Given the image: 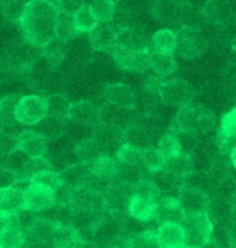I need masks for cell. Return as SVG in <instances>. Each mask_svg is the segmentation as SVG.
<instances>
[{"instance_id":"cell-1","label":"cell","mask_w":236,"mask_h":248,"mask_svg":"<svg viewBox=\"0 0 236 248\" xmlns=\"http://www.w3.org/2000/svg\"><path fill=\"white\" fill-rule=\"evenodd\" d=\"M60 10L51 0H31L19 21L21 34L29 44L42 48L55 35Z\"/></svg>"},{"instance_id":"cell-2","label":"cell","mask_w":236,"mask_h":248,"mask_svg":"<svg viewBox=\"0 0 236 248\" xmlns=\"http://www.w3.org/2000/svg\"><path fill=\"white\" fill-rule=\"evenodd\" d=\"M216 125V114L204 106H188L180 108L175 115V130L178 133L204 135Z\"/></svg>"},{"instance_id":"cell-3","label":"cell","mask_w":236,"mask_h":248,"mask_svg":"<svg viewBox=\"0 0 236 248\" xmlns=\"http://www.w3.org/2000/svg\"><path fill=\"white\" fill-rule=\"evenodd\" d=\"M37 48L39 46L29 44L24 37L15 40L10 45H7V48L3 50L2 56H0V66L5 71L24 72L37 58L42 56V51L37 53Z\"/></svg>"},{"instance_id":"cell-4","label":"cell","mask_w":236,"mask_h":248,"mask_svg":"<svg viewBox=\"0 0 236 248\" xmlns=\"http://www.w3.org/2000/svg\"><path fill=\"white\" fill-rule=\"evenodd\" d=\"M185 232V245L190 248H204L212 242L214 224L209 213L186 215L182 221Z\"/></svg>"},{"instance_id":"cell-5","label":"cell","mask_w":236,"mask_h":248,"mask_svg":"<svg viewBox=\"0 0 236 248\" xmlns=\"http://www.w3.org/2000/svg\"><path fill=\"white\" fill-rule=\"evenodd\" d=\"M207 50V40L201 31L182 28L177 31V55L185 60H198Z\"/></svg>"},{"instance_id":"cell-6","label":"cell","mask_w":236,"mask_h":248,"mask_svg":"<svg viewBox=\"0 0 236 248\" xmlns=\"http://www.w3.org/2000/svg\"><path fill=\"white\" fill-rule=\"evenodd\" d=\"M45 115H49V103H47V98L40 96V94L21 96L18 108H17V117L21 125L34 126L35 124H39Z\"/></svg>"},{"instance_id":"cell-7","label":"cell","mask_w":236,"mask_h":248,"mask_svg":"<svg viewBox=\"0 0 236 248\" xmlns=\"http://www.w3.org/2000/svg\"><path fill=\"white\" fill-rule=\"evenodd\" d=\"M159 99L167 106L183 108L193 103L195 99V90L188 82L182 78H172L162 83L159 90Z\"/></svg>"},{"instance_id":"cell-8","label":"cell","mask_w":236,"mask_h":248,"mask_svg":"<svg viewBox=\"0 0 236 248\" xmlns=\"http://www.w3.org/2000/svg\"><path fill=\"white\" fill-rule=\"evenodd\" d=\"M113 60L116 61V64L120 69L134 74H143L148 69H151V48L150 46L141 50L114 48Z\"/></svg>"},{"instance_id":"cell-9","label":"cell","mask_w":236,"mask_h":248,"mask_svg":"<svg viewBox=\"0 0 236 248\" xmlns=\"http://www.w3.org/2000/svg\"><path fill=\"white\" fill-rule=\"evenodd\" d=\"M92 136L98 142V146L101 147L104 155L116 157L119 147L125 142L124 130L113 125H104V124L97 125L92 131Z\"/></svg>"},{"instance_id":"cell-10","label":"cell","mask_w":236,"mask_h":248,"mask_svg":"<svg viewBox=\"0 0 236 248\" xmlns=\"http://www.w3.org/2000/svg\"><path fill=\"white\" fill-rule=\"evenodd\" d=\"M185 219V212H183L180 200L174 195H164L162 194L159 200L156 202V212H154V223L157 226L166 223H177L182 224Z\"/></svg>"},{"instance_id":"cell-11","label":"cell","mask_w":236,"mask_h":248,"mask_svg":"<svg viewBox=\"0 0 236 248\" xmlns=\"http://www.w3.org/2000/svg\"><path fill=\"white\" fill-rule=\"evenodd\" d=\"M216 144L219 151L228 157L236 147V108L228 110L222 117L216 133Z\"/></svg>"},{"instance_id":"cell-12","label":"cell","mask_w":236,"mask_h":248,"mask_svg":"<svg viewBox=\"0 0 236 248\" xmlns=\"http://www.w3.org/2000/svg\"><path fill=\"white\" fill-rule=\"evenodd\" d=\"M178 200L186 215H199L207 213L209 205H211V195L207 192L198 191V189L183 186L182 191L178 192Z\"/></svg>"},{"instance_id":"cell-13","label":"cell","mask_w":236,"mask_h":248,"mask_svg":"<svg viewBox=\"0 0 236 248\" xmlns=\"http://www.w3.org/2000/svg\"><path fill=\"white\" fill-rule=\"evenodd\" d=\"M88 42L93 50L113 55L118 44V31L109 23H98L97 28L88 32Z\"/></svg>"},{"instance_id":"cell-14","label":"cell","mask_w":236,"mask_h":248,"mask_svg":"<svg viewBox=\"0 0 236 248\" xmlns=\"http://www.w3.org/2000/svg\"><path fill=\"white\" fill-rule=\"evenodd\" d=\"M182 7L183 2H180V0H153V3H151V15L159 23L169 26L177 24L178 29H180Z\"/></svg>"},{"instance_id":"cell-15","label":"cell","mask_w":236,"mask_h":248,"mask_svg":"<svg viewBox=\"0 0 236 248\" xmlns=\"http://www.w3.org/2000/svg\"><path fill=\"white\" fill-rule=\"evenodd\" d=\"M98 110H100V124L119 126V128H122V130L127 128V125L135 119L134 109L118 106V104H113L108 101L104 103L103 106H100Z\"/></svg>"},{"instance_id":"cell-16","label":"cell","mask_w":236,"mask_h":248,"mask_svg":"<svg viewBox=\"0 0 236 248\" xmlns=\"http://www.w3.org/2000/svg\"><path fill=\"white\" fill-rule=\"evenodd\" d=\"M56 203L55 192L45 189L37 184H33L26 189V208L33 210L35 213H44L45 210L51 208Z\"/></svg>"},{"instance_id":"cell-17","label":"cell","mask_w":236,"mask_h":248,"mask_svg":"<svg viewBox=\"0 0 236 248\" xmlns=\"http://www.w3.org/2000/svg\"><path fill=\"white\" fill-rule=\"evenodd\" d=\"M18 149L29 157H42L49 152V141L37 130H24L18 135Z\"/></svg>"},{"instance_id":"cell-18","label":"cell","mask_w":236,"mask_h":248,"mask_svg":"<svg viewBox=\"0 0 236 248\" xmlns=\"http://www.w3.org/2000/svg\"><path fill=\"white\" fill-rule=\"evenodd\" d=\"M124 140L129 144H134L140 147V149H146V147L154 146V130L150 125H146L140 120L134 119L132 122L127 125V128L124 130Z\"/></svg>"},{"instance_id":"cell-19","label":"cell","mask_w":236,"mask_h":248,"mask_svg":"<svg viewBox=\"0 0 236 248\" xmlns=\"http://www.w3.org/2000/svg\"><path fill=\"white\" fill-rule=\"evenodd\" d=\"M67 119L77 125L92 126V128H95L97 125H100V110L93 106L90 101L81 99V101H76L71 104Z\"/></svg>"},{"instance_id":"cell-20","label":"cell","mask_w":236,"mask_h":248,"mask_svg":"<svg viewBox=\"0 0 236 248\" xmlns=\"http://www.w3.org/2000/svg\"><path fill=\"white\" fill-rule=\"evenodd\" d=\"M66 119L67 117L49 114V115H45L39 124L34 125V130H37L49 142H53L56 140H61L63 136L66 135V128H67Z\"/></svg>"},{"instance_id":"cell-21","label":"cell","mask_w":236,"mask_h":248,"mask_svg":"<svg viewBox=\"0 0 236 248\" xmlns=\"http://www.w3.org/2000/svg\"><path fill=\"white\" fill-rule=\"evenodd\" d=\"M60 175H61L63 186H66L69 189H76L81 186H87L92 178V171H90V165H88V163L76 162L69 167L63 168L60 171Z\"/></svg>"},{"instance_id":"cell-22","label":"cell","mask_w":236,"mask_h":248,"mask_svg":"<svg viewBox=\"0 0 236 248\" xmlns=\"http://www.w3.org/2000/svg\"><path fill=\"white\" fill-rule=\"evenodd\" d=\"M156 239L161 248H183L185 247V232L182 224L166 223L156 229Z\"/></svg>"},{"instance_id":"cell-23","label":"cell","mask_w":236,"mask_h":248,"mask_svg":"<svg viewBox=\"0 0 236 248\" xmlns=\"http://www.w3.org/2000/svg\"><path fill=\"white\" fill-rule=\"evenodd\" d=\"M202 8L211 24L227 26L233 18V8L228 0H206Z\"/></svg>"},{"instance_id":"cell-24","label":"cell","mask_w":236,"mask_h":248,"mask_svg":"<svg viewBox=\"0 0 236 248\" xmlns=\"http://www.w3.org/2000/svg\"><path fill=\"white\" fill-rule=\"evenodd\" d=\"M104 99L108 103L132 109L135 101V92L125 83H109L104 88Z\"/></svg>"},{"instance_id":"cell-25","label":"cell","mask_w":236,"mask_h":248,"mask_svg":"<svg viewBox=\"0 0 236 248\" xmlns=\"http://www.w3.org/2000/svg\"><path fill=\"white\" fill-rule=\"evenodd\" d=\"M24 208H26V191L15 186L5 189L2 195V202H0V212L8 216H13Z\"/></svg>"},{"instance_id":"cell-26","label":"cell","mask_w":236,"mask_h":248,"mask_svg":"<svg viewBox=\"0 0 236 248\" xmlns=\"http://www.w3.org/2000/svg\"><path fill=\"white\" fill-rule=\"evenodd\" d=\"M150 48L151 51H159V53L167 55L177 53V32L170 28L159 29L151 37Z\"/></svg>"},{"instance_id":"cell-27","label":"cell","mask_w":236,"mask_h":248,"mask_svg":"<svg viewBox=\"0 0 236 248\" xmlns=\"http://www.w3.org/2000/svg\"><path fill=\"white\" fill-rule=\"evenodd\" d=\"M162 170L169 171L172 175H175L177 178H180L185 181V179L195 171V162H193L190 152L183 151L178 155L172 157V159H167L166 167L162 168Z\"/></svg>"},{"instance_id":"cell-28","label":"cell","mask_w":236,"mask_h":248,"mask_svg":"<svg viewBox=\"0 0 236 248\" xmlns=\"http://www.w3.org/2000/svg\"><path fill=\"white\" fill-rule=\"evenodd\" d=\"M76 152V160L81 163H92L97 159H100L103 154L101 147L98 146V142L93 140V136H85V138L79 140L74 146Z\"/></svg>"},{"instance_id":"cell-29","label":"cell","mask_w":236,"mask_h":248,"mask_svg":"<svg viewBox=\"0 0 236 248\" xmlns=\"http://www.w3.org/2000/svg\"><path fill=\"white\" fill-rule=\"evenodd\" d=\"M154 212H156L154 200L140 197V195H134L129 203V215L135 219L143 221V223H151L154 219Z\"/></svg>"},{"instance_id":"cell-30","label":"cell","mask_w":236,"mask_h":248,"mask_svg":"<svg viewBox=\"0 0 236 248\" xmlns=\"http://www.w3.org/2000/svg\"><path fill=\"white\" fill-rule=\"evenodd\" d=\"M207 23L209 21L206 18V13H204L202 7H196L193 3H183L182 15H180V26L201 31Z\"/></svg>"},{"instance_id":"cell-31","label":"cell","mask_w":236,"mask_h":248,"mask_svg":"<svg viewBox=\"0 0 236 248\" xmlns=\"http://www.w3.org/2000/svg\"><path fill=\"white\" fill-rule=\"evenodd\" d=\"M116 48H120V50H141V48H146V40L137 29H134L132 26H127V28H120L118 31Z\"/></svg>"},{"instance_id":"cell-32","label":"cell","mask_w":236,"mask_h":248,"mask_svg":"<svg viewBox=\"0 0 236 248\" xmlns=\"http://www.w3.org/2000/svg\"><path fill=\"white\" fill-rule=\"evenodd\" d=\"M66 53H67V42L56 35L51 37V39L42 46V55L45 56V60L53 67L61 64V61L65 60Z\"/></svg>"},{"instance_id":"cell-33","label":"cell","mask_w":236,"mask_h":248,"mask_svg":"<svg viewBox=\"0 0 236 248\" xmlns=\"http://www.w3.org/2000/svg\"><path fill=\"white\" fill-rule=\"evenodd\" d=\"M21 99V94H8L0 98V125L2 126H15L18 122L17 108Z\"/></svg>"},{"instance_id":"cell-34","label":"cell","mask_w":236,"mask_h":248,"mask_svg":"<svg viewBox=\"0 0 236 248\" xmlns=\"http://www.w3.org/2000/svg\"><path fill=\"white\" fill-rule=\"evenodd\" d=\"M151 71L162 77L170 76L177 71V60L174 55L151 51Z\"/></svg>"},{"instance_id":"cell-35","label":"cell","mask_w":236,"mask_h":248,"mask_svg":"<svg viewBox=\"0 0 236 248\" xmlns=\"http://www.w3.org/2000/svg\"><path fill=\"white\" fill-rule=\"evenodd\" d=\"M77 34H79V31L76 28L74 16L60 12L58 16H56V23H55V35L60 37L63 40L69 42L72 39H76Z\"/></svg>"},{"instance_id":"cell-36","label":"cell","mask_w":236,"mask_h":248,"mask_svg":"<svg viewBox=\"0 0 236 248\" xmlns=\"http://www.w3.org/2000/svg\"><path fill=\"white\" fill-rule=\"evenodd\" d=\"M31 0H0V12L10 23H18L24 15V10Z\"/></svg>"},{"instance_id":"cell-37","label":"cell","mask_w":236,"mask_h":248,"mask_svg":"<svg viewBox=\"0 0 236 248\" xmlns=\"http://www.w3.org/2000/svg\"><path fill=\"white\" fill-rule=\"evenodd\" d=\"M116 159L119 160L120 165H129V167H135V165H143V149L140 147L129 144V142H124L122 146L119 147Z\"/></svg>"},{"instance_id":"cell-38","label":"cell","mask_w":236,"mask_h":248,"mask_svg":"<svg viewBox=\"0 0 236 248\" xmlns=\"http://www.w3.org/2000/svg\"><path fill=\"white\" fill-rule=\"evenodd\" d=\"M74 23H76V28L79 31V34H88V32H92V31L97 28L100 21L97 19L95 15H93L90 5L85 3L74 15Z\"/></svg>"},{"instance_id":"cell-39","label":"cell","mask_w":236,"mask_h":248,"mask_svg":"<svg viewBox=\"0 0 236 248\" xmlns=\"http://www.w3.org/2000/svg\"><path fill=\"white\" fill-rule=\"evenodd\" d=\"M157 147H159V151L164 154L166 159H172V157H175L180 154V152H183L182 141L174 131H167V133L162 135L159 141H157Z\"/></svg>"},{"instance_id":"cell-40","label":"cell","mask_w":236,"mask_h":248,"mask_svg":"<svg viewBox=\"0 0 236 248\" xmlns=\"http://www.w3.org/2000/svg\"><path fill=\"white\" fill-rule=\"evenodd\" d=\"M143 167L148 170L150 173H157L161 171L162 168L166 167V162L167 159L164 157V154L159 151L157 146H151V147H146L143 149Z\"/></svg>"},{"instance_id":"cell-41","label":"cell","mask_w":236,"mask_h":248,"mask_svg":"<svg viewBox=\"0 0 236 248\" xmlns=\"http://www.w3.org/2000/svg\"><path fill=\"white\" fill-rule=\"evenodd\" d=\"M26 240V232L12 219V223L3 232L2 239H0V247L2 248H19Z\"/></svg>"},{"instance_id":"cell-42","label":"cell","mask_w":236,"mask_h":248,"mask_svg":"<svg viewBox=\"0 0 236 248\" xmlns=\"http://www.w3.org/2000/svg\"><path fill=\"white\" fill-rule=\"evenodd\" d=\"M90 8L100 23H109L116 16V2L113 0H92Z\"/></svg>"},{"instance_id":"cell-43","label":"cell","mask_w":236,"mask_h":248,"mask_svg":"<svg viewBox=\"0 0 236 248\" xmlns=\"http://www.w3.org/2000/svg\"><path fill=\"white\" fill-rule=\"evenodd\" d=\"M31 183L37 184V186H42L45 189H50V191H53V192H56L63 186L61 175H60V171H56V170L42 171V173H39V175H35L33 179H31Z\"/></svg>"},{"instance_id":"cell-44","label":"cell","mask_w":236,"mask_h":248,"mask_svg":"<svg viewBox=\"0 0 236 248\" xmlns=\"http://www.w3.org/2000/svg\"><path fill=\"white\" fill-rule=\"evenodd\" d=\"M134 191H135L134 195H140V197L154 200V202H157V200H159V197L162 195L161 187L157 186V183L154 181V179H148V178L140 179L138 183H135Z\"/></svg>"},{"instance_id":"cell-45","label":"cell","mask_w":236,"mask_h":248,"mask_svg":"<svg viewBox=\"0 0 236 248\" xmlns=\"http://www.w3.org/2000/svg\"><path fill=\"white\" fill-rule=\"evenodd\" d=\"M12 126H2L0 128V159H5L7 155H10L15 149H18V135L13 133Z\"/></svg>"},{"instance_id":"cell-46","label":"cell","mask_w":236,"mask_h":248,"mask_svg":"<svg viewBox=\"0 0 236 248\" xmlns=\"http://www.w3.org/2000/svg\"><path fill=\"white\" fill-rule=\"evenodd\" d=\"M47 103H49V114L61 115V117H67L71 104H72L69 99H67V96H65V94H61V93L50 94V96L47 98Z\"/></svg>"},{"instance_id":"cell-47","label":"cell","mask_w":236,"mask_h":248,"mask_svg":"<svg viewBox=\"0 0 236 248\" xmlns=\"http://www.w3.org/2000/svg\"><path fill=\"white\" fill-rule=\"evenodd\" d=\"M125 248H161V247L157 244L156 232L146 231V232H140V234L134 237H129L127 247Z\"/></svg>"},{"instance_id":"cell-48","label":"cell","mask_w":236,"mask_h":248,"mask_svg":"<svg viewBox=\"0 0 236 248\" xmlns=\"http://www.w3.org/2000/svg\"><path fill=\"white\" fill-rule=\"evenodd\" d=\"M17 181H18L17 173H15L13 170H10L7 165L0 163V191H5V189L13 187Z\"/></svg>"},{"instance_id":"cell-49","label":"cell","mask_w":236,"mask_h":248,"mask_svg":"<svg viewBox=\"0 0 236 248\" xmlns=\"http://www.w3.org/2000/svg\"><path fill=\"white\" fill-rule=\"evenodd\" d=\"M223 87L230 92H236V62H230L222 71Z\"/></svg>"},{"instance_id":"cell-50","label":"cell","mask_w":236,"mask_h":248,"mask_svg":"<svg viewBox=\"0 0 236 248\" xmlns=\"http://www.w3.org/2000/svg\"><path fill=\"white\" fill-rule=\"evenodd\" d=\"M84 5H85V0H58L56 2V7H58L60 12L72 15V16H74Z\"/></svg>"},{"instance_id":"cell-51","label":"cell","mask_w":236,"mask_h":248,"mask_svg":"<svg viewBox=\"0 0 236 248\" xmlns=\"http://www.w3.org/2000/svg\"><path fill=\"white\" fill-rule=\"evenodd\" d=\"M10 223H12V216H8V215H5V213L0 212V239H2L3 232L7 231Z\"/></svg>"},{"instance_id":"cell-52","label":"cell","mask_w":236,"mask_h":248,"mask_svg":"<svg viewBox=\"0 0 236 248\" xmlns=\"http://www.w3.org/2000/svg\"><path fill=\"white\" fill-rule=\"evenodd\" d=\"M72 248H100V247L95 244V242H92V240H84V239H79Z\"/></svg>"},{"instance_id":"cell-53","label":"cell","mask_w":236,"mask_h":248,"mask_svg":"<svg viewBox=\"0 0 236 248\" xmlns=\"http://www.w3.org/2000/svg\"><path fill=\"white\" fill-rule=\"evenodd\" d=\"M230 247L236 248V223L233 221L232 228H230Z\"/></svg>"},{"instance_id":"cell-54","label":"cell","mask_w":236,"mask_h":248,"mask_svg":"<svg viewBox=\"0 0 236 248\" xmlns=\"http://www.w3.org/2000/svg\"><path fill=\"white\" fill-rule=\"evenodd\" d=\"M230 160H232V165L236 168V147H235V149H233V152H232V154H230Z\"/></svg>"},{"instance_id":"cell-55","label":"cell","mask_w":236,"mask_h":248,"mask_svg":"<svg viewBox=\"0 0 236 248\" xmlns=\"http://www.w3.org/2000/svg\"><path fill=\"white\" fill-rule=\"evenodd\" d=\"M204 248H222V247H219L217 244H214V242H211V244H207Z\"/></svg>"},{"instance_id":"cell-56","label":"cell","mask_w":236,"mask_h":248,"mask_svg":"<svg viewBox=\"0 0 236 248\" xmlns=\"http://www.w3.org/2000/svg\"><path fill=\"white\" fill-rule=\"evenodd\" d=\"M233 202H235V208H233V221H235V223H236V195H235Z\"/></svg>"},{"instance_id":"cell-57","label":"cell","mask_w":236,"mask_h":248,"mask_svg":"<svg viewBox=\"0 0 236 248\" xmlns=\"http://www.w3.org/2000/svg\"><path fill=\"white\" fill-rule=\"evenodd\" d=\"M2 195H3V191H0V202H2Z\"/></svg>"},{"instance_id":"cell-58","label":"cell","mask_w":236,"mask_h":248,"mask_svg":"<svg viewBox=\"0 0 236 248\" xmlns=\"http://www.w3.org/2000/svg\"><path fill=\"white\" fill-rule=\"evenodd\" d=\"M51 2H53V3H56V2H58V0H51Z\"/></svg>"},{"instance_id":"cell-59","label":"cell","mask_w":236,"mask_h":248,"mask_svg":"<svg viewBox=\"0 0 236 248\" xmlns=\"http://www.w3.org/2000/svg\"><path fill=\"white\" fill-rule=\"evenodd\" d=\"M113 2H116V3H118V2H119V0H113Z\"/></svg>"},{"instance_id":"cell-60","label":"cell","mask_w":236,"mask_h":248,"mask_svg":"<svg viewBox=\"0 0 236 248\" xmlns=\"http://www.w3.org/2000/svg\"><path fill=\"white\" fill-rule=\"evenodd\" d=\"M183 248H190V247H186V245H185V247H183Z\"/></svg>"},{"instance_id":"cell-61","label":"cell","mask_w":236,"mask_h":248,"mask_svg":"<svg viewBox=\"0 0 236 248\" xmlns=\"http://www.w3.org/2000/svg\"><path fill=\"white\" fill-rule=\"evenodd\" d=\"M0 128H2V125H0Z\"/></svg>"},{"instance_id":"cell-62","label":"cell","mask_w":236,"mask_h":248,"mask_svg":"<svg viewBox=\"0 0 236 248\" xmlns=\"http://www.w3.org/2000/svg\"><path fill=\"white\" fill-rule=\"evenodd\" d=\"M0 248H2V247H0Z\"/></svg>"}]
</instances>
